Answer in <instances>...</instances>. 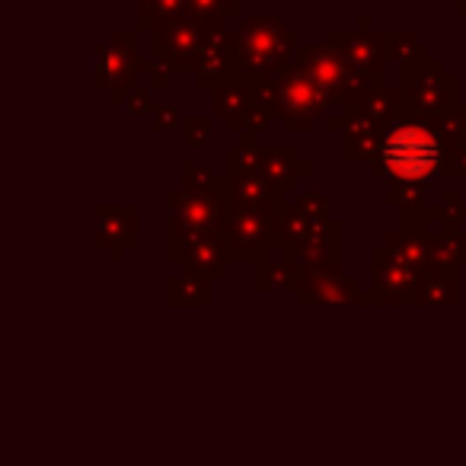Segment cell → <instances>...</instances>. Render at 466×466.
I'll return each mask as SVG.
<instances>
[{
	"mask_svg": "<svg viewBox=\"0 0 466 466\" xmlns=\"http://www.w3.org/2000/svg\"><path fill=\"white\" fill-rule=\"evenodd\" d=\"M380 160L393 179L406 182V186H421L441 169L444 147H441L438 135L421 122H402L387 135Z\"/></svg>",
	"mask_w": 466,
	"mask_h": 466,
	"instance_id": "cell-1",
	"label": "cell"
},
{
	"mask_svg": "<svg viewBox=\"0 0 466 466\" xmlns=\"http://www.w3.org/2000/svg\"><path fill=\"white\" fill-rule=\"evenodd\" d=\"M317 112H323V93L319 84L307 74V77H294L285 86V116L291 125H307Z\"/></svg>",
	"mask_w": 466,
	"mask_h": 466,
	"instance_id": "cell-2",
	"label": "cell"
},
{
	"mask_svg": "<svg viewBox=\"0 0 466 466\" xmlns=\"http://www.w3.org/2000/svg\"><path fill=\"white\" fill-rule=\"evenodd\" d=\"M272 29V20H262L253 23V26L243 29V61L253 67H268L272 65V52H275V42H279V33H268Z\"/></svg>",
	"mask_w": 466,
	"mask_h": 466,
	"instance_id": "cell-3",
	"label": "cell"
},
{
	"mask_svg": "<svg viewBox=\"0 0 466 466\" xmlns=\"http://www.w3.org/2000/svg\"><path fill=\"white\" fill-rule=\"evenodd\" d=\"M307 74H310L317 84L323 86H332V90H339L345 96V93H351V74L349 67L339 61V55L332 52H313V71L307 67Z\"/></svg>",
	"mask_w": 466,
	"mask_h": 466,
	"instance_id": "cell-4",
	"label": "cell"
},
{
	"mask_svg": "<svg viewBox=\"0 0 466 466\" xmlns=\"http://www.w3.org/2000/svg\"><path fill=\"white\" fill-rule=\"evenodd\" d=\"M259 240H262V224L256 218H249V214H243V218L237 220V243L249 247V243H259Z\"/></svg>",
	"mask_w": 466,
	"mask_h": 466,
	"instance_id": "cell-5",
	"label": "cell"
}]
</instances>
